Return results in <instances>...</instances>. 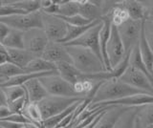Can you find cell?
Returning <instances> with one entry per match:
<instances>
[{
	"mask_svg": "<svg viewBox=\"0 0 153 128\" xmlns=\"http://www.w3.org/2000/svg\"><path fill=\"white\" fill-rule=\"evenodd\" d=\"M79 15L86 19L95 21L102 19V17L104 16L102 10L100 9V4H96L95 1H87V0H79Z\"/></svg>",
	"mask_w": 153,
	"mask_h": 128,
	"instance_id": "2e32d148",
	"label": "cell"
},
{
	"mask_svg": "<svg viewBox=\"0 0 153 128\" xmlns=\"http://www.w3.org/2000/svg\"><path fill=\"white\" fill-rule=\"evenodd\" d=\"M102 27L100 29V36H99V42H100V53H102V60L105 70L107 72L111 71V67H110L108 58H107V53H106V45L110 36V33H111V19H110L109 13H105V15L102 17Z\"/></svg>",
	"mask_w": 153,
	"mask_h": 128,
	"instance_id": "4fadbf2b",
	"label": "cell"
},
{
	"mask_svg": "<svg viewBox=\"0 0 153 128\" xmlns=\"http://www.w3.org/2000/svg\"><path fill=\"white\" fill-rule=\"evenodd\" d=\"M41 13L42 30L44 31L49 41L59 42L64 38L67 31V24L56 16Z\"/></svg>",
	"mask_w": 153,
	"mask_h": 128,
	"instance_id": "52a82bcc",
	"label": "cell"
},
{
	"mask_svg": "<svg viewBox=\"0 0 153 128\" xmlns=\"http://www.w3.org/2000/svg\"><path fill=\"white\" fill-rule=\"evenodd\" d=\"M138 117L140 118L142 125L145 128L153 125V104L141 107Z\"/></svg>",
	"mask_w": 153,
	"mask_h": 128,
	"instance_id": "f546056e",
	"label": "cell"
},
{
	"mask_svg": "<svg viewBox=\"0 0 153 128\" xmlns=\"http://www.w3.org/2000/svg\"><path fill=\"white\" fill-rule=\"evenodd\" d=\"M109 107H110V106H109ZM109 107H108V109H109ZM108 109H107V110H108ZM107 110H105V111H103L102 113H100V115H99V116H98L97 118H95V120H94V121H93L92 122H91V123H90V124H88L87 126H85L84 128H95V126H96V125H97V123H98V121H99L100 120V118H102V115H103V114H104L105 112H106Z\"/></svg>",
	"mask_w": 153,
	"mask_h": 128,
	"instance_id": "f35d334b",
	"label": "cell"
},
{
	"mask_svg": "<svg viewBox=\"0 0 153 128\" xmlns=\"http://www.w3.org/2000/svg\"><path fill=\"white\" fill-rule=\"evenodd\" d=\"M142 26L143 20L138 21L132 20L129 18L128 20L123 22L122 25L117 27L120 37L122 39L124 50H126V53L131 51L133 47L138 44L142 32Z\"/></svg>",
	"mask_w": 153,
	"mask_h": 128,
	"instance_id": "ba28073f",
	"label": "cell"
},
{
	"mask_svg": "<svg viewBox=\"0 0 153 128\" xmlns=\"http://www.w3.org/2000/svg\"><path fill=\"white\" fill-rule=\"evenodd\" d=\"M134 128H145L143 125H142V123H141V121H140V118H139V117L137 116L136 118V121H135V127Z\"/></svg>",
	"mask_w": 153,
	"mask_h": 128,
	"instance_id": "60d3db41",
	"label": "cell"
},
{
	"mask_svg": "<svg viewBox=\"0 0 153 128\" xmlns=\"http://www.w3.org/2000/svg\"><path fill=\"white\" fill-rule=\"evenodd\" d=\"M56 67L59 77L72 85L80 80L82 77V74L79 73L71 63L59 62L56 64Z\"/></svg>",
	"mask_w": 153,
	"mask_h": 128,
	"instance_id": "ac0fdd59",
	"label": "cell"
},
{
	"mask_svg": "<svg viewBox=\"0 0 153 128\" xmlns=\"http://www.w3.org/2000/svg\"><path fill=\"white\" fill-rule=\"evenodd\" d=\"M0 22L4 23L11 29L27 32L32 29H42L40 11L26 15H14L0 17Z\"/></svg>",
	"mask_w": 153,
	"mask_h": 128,
	"instance_id": "3957f363",
	"label": "cell"
},
{
	"mask_svg": "<svg viewBox=\"0 0 153 128\" xmlns=\"http://www.w3.org/2000/svg\"><path fill=\"white\" fill-rule=\"evenodd\" d=\"M82 98H64V97H56V96H48L44 99H42L37 104L39 111L41 113L42 121L47 118H52L57 114L63 112L72 104L80 101Z\"/></svg>",
	"mask_w": 153,
	"mask_h": 128,
	"instance_id": "277c9868",
	"label": "cell"
},
{
	"mask_svg": "<svg viewBox=\"0 0 153 128\" xmlns=\"http://www.w3.org/2000/svg\"><path fill=\"white\" fill-rule=\"evenodd\" d=\"M146 128H153V125H151V126H148V127H146Z\"/></svg>",
	"mask_w": 153,
	"mask_h": 128,
	"instance_id": "7bdbcfd3",
	"label": "cell"
},
{
	"mask_svg": "<svg viewBox=\"0 0 153 128\" xmlns=\"http://www.w3.org/2000/svg\"><path fill=\"white\" fill-rule=\"evenodd\" d=\"M10 4L24 12L25 13H32L40 11V1L38 0H21V1H10Z\"/></svg>",
	"mask_w": 153,
	"mask_h": 128,
	"instance_id": "f1b7e54d",
	"label": "cell"
},
{
	"mask_svg": "<svg viewBox=\"0 0 153 128\" xmlns=\"http://www.w3.org/2000/svg\"><path fill=\"white\" fill-rule=\"evenodd\" d=\"M102 27V20L100 23H98L97 25H95L94 27L90 28L89 30H87L83 35H81L79 37H78L75 40H72L66 44H62L64 46H79L82 47V48L89 49L90 51H92L93 53L98 56L99 59L100 61H102V53H100V42H99V36L100 29ZM104 65V64H103Z\"/></svg>",
	"mask_w": 153,
	"mask_h": 128,
	"instance_id": "8992f818",
	"label": "cell"
},
{
	"mask_svg": "<svg viewBox=\"0 0 153 128\" xmlns=\"http://www.w3.org/2000/svg\"><path fill=\"white\" fill-rule=\"evenodd\" d=\"M141 107H129L119 118L114 128H134Z\"/></svg>",
	"mask_w": 153,
	"mask_h": 128,
	"instance_id": "603a6c76",
	"label": "cell"
},
{
	"mask_svg": "<svg viewBox=\"0 0 153 128\" xmlns=\"http://www.w3.org/2000/svg\"><path fill=\"white\" fill-rule=\"evenodd\" d=\"M5 80H6V78H0V84L3 83Z\"/></svg>",
	"mask_w": 153,
	"mask_h": 128,
	"instance_id": "b9f144b4",
	"label": "cell"
},
{
	"mask_svg": "<svg viewBox=\"0 0 153 128\" xmlns=\"http://www.w3.org/2000/svg\"><path fill=\"white\" fill-rule=\"evenodd\" d=\"M145 20L153 23V4L148 9H146Z\"/></svg>",
	"mask_w": 153,
	"mask_h": 128,
	"instance_id": "74e56055",
	"label": "cell"
},
{
	"mask_svg": "<svg viewBox=\"0 0 153 128\" xmlns=\"http://www.w3.org/2000/svg\"><path fill=\"white\" fill-rule=\"evenodd\" d=\"M128 108L126 106H110L100 118L95 128H114L119 118Z\"/></svg>",
	"mask_w": 153,
	"mask_h": 128,
	"instance_id": "9a60e30c",
	"label": "cell"
},
{
	"mask_svg": "<svg viewBox=\"0 0 153 128\" xmlns=\"http://www.w3.org/2000/svg\"><path fill=\"white\" fill-rule=\"evenodd\" d=\"M82 99H80V101L75 102L74 104H72L71 106H69L67 109H65L63 112H61V113L57 114V115H56L54 117L49 118H47V120L43 121H42V126L44 128H55L62 120H63L64 118H66L67 116L70 115L71 113H73L76 110V108L79 106V104L81 102Z\"/></svg>",
	"mask_w": 153,
	"mask_h": 128,
	"instance_id": "484cf974",
	"label": "cell"
},
{
	"mask_svg": "<svg viewBox=\"0 0 153 128\" xmlns=\"http://www.w3.org/2000/svg\"><path fill=\"white\" fill-rule=\"evenodd\" d=\"M40 58L54 64L59 62H66L72 64V59L66 50V47L59 42H48L46 48L40 55Z\"/></svg>",
	"mask_w": 153,
	"mask_h": 128,
	"instance_id": "7c38bea8",
	"label": "cell"
},
{
	"mask_svg": "<svg viewBox=\"0 0 153 128\" xmlns=\"http://www.w3.org/2000/svg\"><path fill=\"white\" fill-rule=\"evenodd\" d=\"M21 74H26L25 71L23 69L17 67V66L13 65V63H4L0 65V77L5 78L6 79L16 77V75H21Z\"/></svg>",
	"mask_w": 153,
	"mask_h": 128,
	"instance_id": "1f68e13d",
	"label": "cell"
},
{
	"mask_svg": "<svg viewBox=\"0 0 153 128\" xmlns=\"http://www.w3.org/2000/svg\"><path fill=\"white\" fill-rule=\"evenodd\" d=\"M145 93L146 92L142 91V90L134 88L130 86V85L123 82L119 78L109 79L104 81L100 86L91 104L117 101V99L131 97L137 94H145Z\"/></svg>",
	"mask_w": 153,
	"mask_h": 128,
	"instance_id": "7a4b0ae2",
	"label": "cell"
},
{
	"mask_svg": "<svg viewBox=\"0 0 153 128\" xmlns=\"http://www.w3.org/2000/svg\"><path fill=\"white\" fill-rule=\"evenodd\" d=\"M106 53L111 70L116 67L126 55V50L120 37L118 29L113 25H111V33L106 45Z\"/></svg>",
	"mask_w": 153,
	"mask_h": 128,
	"instance_id": "30bf717a",
	"label": "cell"
},
{
	"mask_svg": "<svg viewBox=\"0 0 153 128\" xmlns=\"http://www.w3.org/2000/svg\"><path fill=\"white\" fill-rule=\"evenodd\" d=\"M102 21V19H99V20H95L92 23H90L89 25H86V26H71L67 24V31H66V35L64 36V38L60 41L61 44H66L68 42L72 41V40H75L78 37H79L81 35H83L84 33L89 30L90 28L94 27L95 25H97L98 23H100Z\"/></svg>",
	"mask_w": 153,
	"mask_h": 128,
	"instance_id": "7402d4cb",
	"label": "cell"
},
{
	"mask_svg": "<svg viewBox=\"0 0 153 128\" xmlns=\"http://www.w3.org/2000/svg\"><path fill=\"white\" fill-rule=\"evenodd\" d=\"M119 79L134 88H137L146 93L153 95V86L150 80L142 72L130 67V66H128L126 72Z\"/></svg>",
	"mask_w": 153,
	"mask_h": 128,
	"instance_id": "8fae6325",
	"label": "cell"
},
{
	"mask_svg": "<svg viewBox=\"0 0 153 128\" xmlns=\"http://www.w3.org/2000/svg\"><path fill=\"white\" fill-rule=\"evenodd\" d=\"M22 87L25 89L27 101L30 103H38L49 96L38 78L29 80L22 85Z\"/></svg>",
	"mask_w": 153,
	"mask_h": 128,
	"instance_id": "5bb4252c",
	"label": "cell"
},
{
	"mask_svg": "<svg viewBox=\"0 0 153 128\" xmlns=\"http://www.w3.org/2000/svg\"><path fill=\"white\" fill-rule=\"evenodd\" d=\"M38 79L47 93L49 94V96L82 98L74 91L73 85L60 78L59 75H47V77H42Z\"/></svg>",
	"mask_w": 153,
	"mask_h": 128,
	"instance_id": "5b68a950",
	"label": "cell"
},
{
	"mask_svg": "<svg viewBox=\"0 0 153 128\" xmlns=\"http://www.w3.org/2000/svg\"><path fill=\"white\" fill-rule=\"evenodd\" d=\"M139 50H140V55L142 56V59L145 63L146 67L152 77H153V53L148 46L146 39L145 37V33H143V26H142V32L139 39Z\"/></svg>",
	"mask_w": 153,
	"mask_h": 128,
	"instance_id": "d6986e66",
	"label": "cell"
},
{
	"mask_svg": "<svg viewBox=\"0 0 153 128\" xmlns=\"http://www.w3.org/2000/svg\"><path fill=\"white\" fill-rule=\"evenodd\" d=\"M27 103H29V101H27V98L25 96L18 99H16V101H13L12 102H9L7 104V106L13 114H21L24 106H25V104Z\"/></svg>",
	"mask_w": 153,
	"mask_h": 128,
	"instance_id": "836d02e7",
	"label": "cell"
},
{
	"mask_svg": "<svg viewBox=\"0 0 153 128\" xmlns=\"http://www.w3.org/2000/svg\"><path fill=\"white\" fill-rule=\"evenodd\" d=\"M23 34L24 33L21 31L11 29L1 44L6 49H24Z\"/></svg>",
	"mask_w": 153,
	"mask_h": 128,
	"instance_id": "cb8c5ba5",
	"label": "cell"
},
{
	"mask_svg": "<svg viewBox=\"0 0 153 128\" xmlns=\"http://www.w3.org/2000/svg\"><path fill=\"white\" fill-rule=\"evenodd\" d=\"M6 51L8 54L9 62L21 69H24L31 60L36 58V55H33L25 49H6Z\"/></svg>",
	"mask_w": 153,
	"mask_h": 128,
	"instance_id": "e0dca14e",
	"label": "cell"
},
{
	"mask_svg": "<svg viewBox=\"0 0 153 128\" xmlns=\"http://www.w3.org/2000/svg\"><path fill=\"white\" fill-rule=\"evenodd\" d=\"M0 78H2V77H0Z\"/></svg>",
	"mask_w": 153,
	"mask_h": 128,
	"instance_id": "f6af8a7d",
	"label": "cell"
},
{
	"mask_svg": "<svg viewBox=\"0 0 153 128\" xmlns=\"http://www.w3.org/2000/svg\"><path fill=\"white\" fill-rule=\"evenodd\" d=\"M49 39L42 29H32L23 34L24 49L30 52L36 58H40Z\"/></svg>",
	"mask_w": 153,
	"mask_h": 128,
	"instance_id": "9c48e42d",
	"label": "cell"
},
{
	"mask_svg": "<svg viewBox=\"0 0 153 128\" xmlns=\"http://www.w3.org/2000/svg\"><path fill=\"white\" fill-rule=\"evenodd\" d=\"M57 17H59L61 20H63L66 24L71 25V26H86L89 25L90 23H92L93 21L86 19V18L82 17L79 15H76L73 16H56Z\"/></svg>",
	"mask_w": 153,
	"mask_h": 128,
	"instance_id": "d6a6232c",
	"label": "cell"
},
{
	"mask_svg": "<svg viewBox=\"0 0 153 128\" xmlns=\"http://www.w3.org/2000/svg\"><path fill=\"white\" fill-rule=\"evenodd\" d=\"M21 128H25V127H24V126H23V127H21Z\"/></svg>",
	"mask_w": 153,
	"mask_h": 128,
	"instance_id": "ee69618b",
	"label": "cell"
},
{
	"mask_svg": "<svg viewBox=\"0 0 153 128\" xmlns=\"http://www.w3.org/2000/svg\"><path fill=\"white\" fill-rule=\"evenodd\" d=\"M59 11L56 16H73L79 15V0H70V1H57Z\"/></svg>",
	"mask_w": 153,
	"mask_h": 128,
	"instance_id": "4316f807",
	"label": "cell"
},
{
	"mask_svg": "<svg viewBox=\"0 0 153 128\" xmlns=\"http://www.w3.org/2000/svg\"><path fill=\"white\" fill-rule=\"evenodd\" d=\"M2 90L5 94V97H6L7 104L9 102H12L13 101H16V99H18V98L26 96V91L22 86L5 87V88H2Z\"/></svg>",
	"mask_w": 153,
	"mask_h": 128,
	"instance_id": "4dcf8cb0",
	"label": "cell"
},
{
	"mask_svg": "<svg viewBox=\"0 0 153 128\" xmlns=\"http://www.w3.org/2000/svg\"><path fill=\"white\" fill-rule=\"evenodd\" d=\"M74 67L83 75L105 72V67L99 58L89 49L79 46H65Z\"/></svg>",
	"mask_w": 153,
	"mask_h": 128,
	"instance_id": "6da1fadb",
	"label": "cell"
},
{
	"mask_svg": "<svg viewBox=\"0 0 153 128\" xmlns=\"http://www.w3.org/2000/svg\"><path fill=\"white\" fill-rule=\"evenodd\" d=\"M22 115L28 118L29 121L33 123H36V125H38L41 128H44L42 126V117H41V113L39 111V108H38L36 103H27L24 106L23 110H22Z\"/></svg>",
	"mask_w": 153,
	"mask_h": 128,
	"instance_id": "d4e9b609",
	"label": "cell"
},
{
	"mask_svg": "<svg viewBox=\"0 0 153 128\" xmlns=\"http://www.w3.org/2000/svg\"><path fill=\"white\" fill-rule=\"evenodd\" d=\"M25 73H44L51 72V71H56V64L51 63L40 58H36L27 64V66L23 69Z\"/></svg>",
	"mask_w": 153,
	"mask_h": 128,
	"instance_id": "44dd1931",
	"label": "cell"
},
{
	"mask_svg": "<svg viewBox=\"0 0 153 128\" xmlns=\"http://www.w3.org/2000/svg\"><path fill=\"white\" fill-rule=\"evenodd\" d=\"M107 13H109L110 19H111V24L113 26L119 27L122 25L123 22L129 19V16L127 12L120 5V4H116L112 10H110Z\"/></svg>",
	"mask_w": 153,
	"mask_h": 128,
	"instance_id": "83f0119b",
	"label": "cell"
},
{
	"mask_svg": "<svg viewBox=\"0 0 153 128\" xmlns=\"http://www.w3.org/2000/svg\"><path fill=\"white\" fill-rule=\"evenodd\" d=\"M0 105H7V99L2 89H0Z\"/></svg>",
	"mask_w": 153,
	"mask_h": 128,
	"instance_id": "ab89813d",
	"label": "cell"
},
{
	"mask_svg": "<svg viewBox=\"0 0 153 128\" xmlns=\"http://www.w3.org/2000/svg\"><path fill=\"white\" fill-rule=\"evenodd\" d=\"M143 33L147 44L153 53V23L146 21L145 18H143Z\"/></svg>",
	"mask_w": 153,
	"mask_h": 128,
	"instance_id": "e575fe53",
	"label": "cell"
},
{
	"mask_svg": "<svg viewBox=\"0 0 153 128\" xmlns=\"http://www.w3.org/2000/svg\"><path fill=\"white\" fill-rule=\"evenodd\" d=\"M11 31V28L5 25L4 23L0 22V43H2V41L5 39V37L8 36V34Z\"/></svg>",
	"mask_w": 153,
	"mask_h": 128,
	"instance_id": "d590c367",
	"label": "cell"
},
{
	"mask_svg": "<svg viewBox=\"0 0 153 128\" xmlns=\"http://www.w3.org/2000/svg\"><path fill=\"white\" fill-rule=\"evenodd\" d=\"M23 124H19L13 121H0V128H21Z\"/></svg>",
	"mask_w": 153,
	"mask_h": 128,
	"instance_id": "8d00e7d4",
	"label": "cell"
},
{
	"mask_svg": "<svg viewBox=\"0 0 153 128\" xmlns=\"http://www.w3.org/2000/svg\"><path fill=\"white\" fill-rule=\"evenodd\" d=\"M119 4L127 12L130 19L142 21L145 18L146 8L141 2L135 1V0H126Z\"/></svg>",
	"mask_w": 153,
	"mask_h": 128,
	"instance_id": "ffe728a7",
	"label": "cell"
}]
</instances>
